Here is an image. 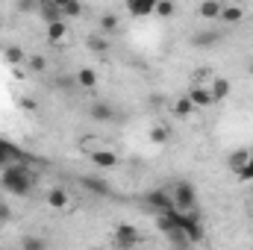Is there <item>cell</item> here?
Masks as SVG:
<instances>
[{
	"mask_svg": "<svg viewBox=\"0 0 253 250\" xmlns=\"http://www.w3.org/2000/svg\"><path fill=\"white\" fill-rule=\"evenodd\" d=\"M100 147H106V141L100 138V135H85V138H80V150L88 156V153H94V150H100Z\"/></svg>",
	"mask_w": 253,
	"mask_h": 250,
	"instance_id": "obj_22",
	"label": "cell"
},
{
	"mask_svg": "<svg viewBox=\"0 0 253 250\" xmlns=\"http://www.w3.org/2000/svg\"><path fill=\"white\" fill-rule=\"evenodd\" d=\"M88 115H91L94 121H103V124H112V121L118 118V112H115V109H112L109 103H94Z\"/></svg>",
	"mask_w": 253,
	"mask_h": 250,
	"instance_id": "obj_12",
	"label": "cell"
},
{
	"mask_svg": "<svg viewBox=\"0 0 253 250\" xmlns=\"http://www.w3.org/2000/svg\"><path fill=\"white\" fill-rule=\"evenodd\" d=\"M65 36H68V27H65V21L47 24V42H50V44H59V42H65Z\"/></svg>",
	"mask_w": 253,
	"mask_h": 250,
	"instance_id": "obj_19",
	"label": "cell"
},
{
	"mask_svg": "<svg viewBox=\"0 0 253 250\" xmlns=\"http://www.w3.org/2000/svg\"><path fill=\"white\" fill-rule=\"evenodd\" d=\"M3 59L9 65H24L27 62V53H24L21 47H6V50H3Z\"/></svg>",
	"mask_w": 253,
	"mask_h": 250,
	"instance_id": "obj_25",
	"label": "cell"
},
{
	"mask_svg": "<svg viewBox=\"0 0 253 250\" xmlns=\"http://www.w3.org/2000/svg\"><path fill=\"white\" fill-rule=\"evenodd\" d=\"M62 15L65 18H80V15H83V3H80V0H71L62 9Z\"/></svg>",
	"mask_w": 253,
	"mask_h": 250,
	"instance_id": "obj_27",
	"label": "cell"
},
{
	"mask_svg": "<svg viewBox=\"0 0 253 250\" xmlns=\"http://www.w3.org/2000/svg\"><path fill=\"white\" fill-rule=\"evenodd\" d=\"M153 15H156V18H174V15H177V3H174V0H159Z\"/></svg>",
	"mask_w": 253,
	"mask_h": 250,
	"instance_id": "obj_23",
	"label": "cell"
},
{
	"mask_svg": "<svg viewBox=\"0 0 253 250\" xmlns=\"http://www.w3.org/2000/svg\"><path fill=\"white\" fill-rule=\"evenodd\" d=\"M218 39H221V33H215V30H203V33H194L191 44H194V47H212V44H218Z\"/></svg>",
	"mask_w": 253,
	"mask_h": 250,
	"instance_id": "obj_16",
	"label": "cell"
},
{
	"mask_svg": "<svg viewBox=\"0 0 253 250\" xmlns=\"http://www.w3.org/2000/svg\"><path fill=\"white\" fill-rule=\"evenodd\" d=\"M36 177L24 168V165H3L0 168V188L12 197H27L33 191Z\"/></svg>",
	"mask_w": 253,
	"mask_h": 250,
	"instance_id": "obj_1",
	"label": "cell"
},
{
	"mask_svg": "<svg viewBox=\"0 0 253 250\" xmlns=\"http://www.w3.org/2000/svg\"><path fill=\"white\" fill-rule=\"evenodd\" d=\"M251 215H253V200H251Z\"/></svg>",
	"mask_w": 253,
	"mask_h": 250,
	"instance_id": "obj_35",
	"label": "cell"
},
{
	"mask_svg": "<svg viewBox=\"0 0 253 250\" xmlns=\"http://www.w3.org/2000/svg\"><path fill=\"white\" fill-rule=\"evenodd\" d=\"M39 3L42 0H18V12H24V15L27 12H39Z\"/></svg>",
	"mask_w": 253,
	"mask_h": 250,
	"instance_id": "obj_28",
	"label": "cell"
},
{
	"mask_svg": "<svg viewBox=\"0 0 253 250\" xmlns=\"http://www.w3.org/2000/svg\"><path fill=\"white\" fill-rule=\"evenodd\" d=\"M115 245H118V248H138V245H144V239H141L138 227L118 224V230H115Z\"/></svg>",
	"mask_w": 253,
	"mask_h": 250,
	"instance_id": "obj_4",
	"label": "cell"
},
{
	"mask_svg": "<svg viewBox=\"0 0 253 250\" xmlns=\"http://www.w3.org/2000/svg\"><path fill=\"white\" fill-rule=\"evenodd\" d=\"M118 27H121V21H118L115 12H103V15H100V30H103V36L118 33Z\"/></svg>",
	"mask_w": 253,
	"mask_h": 250,
	"instance_id": "obj_18",
	"label": "cell"
},
{
	"mask_svg": "<svg viewBox=\"0 0 253 250\" xmlns=\"http://www.w3.org/2000/svg\"><path fill=\"white\" fill-rule=\"evenodd\" d=\"M245 9L242 6H236V3H230V6H221V15H218V21L221 24H242L245 21Z\"/></svg>",
	"mask_w": 253,
	"mask_h": 250,
	"instance_id": "obj_10",
	"label": "cell"
},
{
	"mask_svg": "<svg viewBox=\"0 0 253 250\" xmlns=\"http://www.w3.org/2000/svg\"><path fill=\"white\" fill-rule=\"evenodd\" d=\"M53 3H56V6H59V9H65V6H68V3H71V0H53Z\"/></svg>",
	"mask_w": 253,
	"mask_h": 250,
	"instance_id": "obj_33",
	"label": "cell"
},
{
	"mask_svg": "<svg viewBox=\"0 0 253 250\" xmlns=\"http://www.w3.org/2000/svg\"><path fill=\"white\" fill-rule=\"evenodd\" d=\"M189 100L194 103V109H209V106H215V97H212V91H209V85L206 83H194V85H189Z\"/></svg>",
	"mask_w": 253,
	"mask_h": 250,
	"instance_id": "obj_3",
	"label": "cell"
},
{
	"mask_svg": "<svg viewBox=\"0 0 253 250\" xmlns=\"http://www.w3.org/2000/svg\"><path fill=\"white\" fill-rule=\"evenodd\" d=\"M248 71H251V77H253V62H251V65H248Z\"/></svg>",
	"mask_w": 253,
	"mask_h": 250,
	"instance_id": "obj_34",
	"label": "cell"
},
{
	"mask_svg": "<svg viewBox=\"0 0 253 250\" xmlns=\"http://www.w3.org/2000/svg\"><path fill=\"white\" fill-rule=\"evenodd\" d=\"M27 68H30V71H36V74H44V71H47V59H44V56H42V53H33V56H27Z\"/></svg>",
	"mask_w": 253,
	"mask_h": 250,
	"instance_id": "obj_26",
	"label": "cell"
},
{
	"mask_svg": "<svg viewBox=\"0 0 253 250\" xmlns=\"http://www.w3.org/2000/svg\"><path fill=\"white\" fill-rule=\"evenodd\" d=\"M21 248L39 250V248H44V242H42V239H24V242H21Z\"/></svg>",
	"mask_w": 253,
	"mask_h": 250,
	"instance_id": "obj_31",
	"label": "cell"
},
{
	"mask_svg": "<svg viewBox=\"0 0 253 250\" xmlns=\"http://www.w3.org/2000/svg\"><path fill=\"white\" fill-rule=\"evenodd\" d=\"M85 47H88L91 53L103 56V53H109V39H106V36H88V39H85Z\"/></svg>",
	"mask_w": 253,
	"mask_h": 250,
	"instance_id": "obj_17",
	"label": "cell"
},
{
	"mask_svg": "<svg viewBox=\"0 0 253 250\" xmlns=\"http://www.w3.org/2000/svg\"><path fill=\"white\" fill-rule=\"evenodd\" d=\"M88 159L97 165V168H115L121 159H118V153L115 150H109V147H100V150H94V153H88Z\"/></svg>",
	"mask_w": 253,
	"mask_h": 250,
	"instance_id": "obj_7",
	"label": "cell"
},
{
	"mask_svg": "<svg viewBox=\"0 0 253 250\" xmlns=\"http://www.w3.org/2000/svg\"><path fill=\"white\" fill-rule=\"evenodd\" d=\"M236 177H239V180H253V150H251V159H248V165H245V168H242Z\"/></svg>",
	"mask_w": 253,
	"mask_h": 250,
	"instance_id": "obj_29",
	"label": "cell"
},
{
	"mask_svg": "<svg viewBox=\"0 0 253 250\" xmlns=\"http://www.w3.org/2000/svg\"><path fill=\"white\" fill-rule=\"evenodd\" d=\"M12 153H15V150H12V147H6V144L0 141V168H3V165H9V159H12Z\"/></svg>",
	"mask_w": 253,
	"mask_h": 250,
	"instance_id": "obj_30",
	"label": "cell"
},
{
	"mask_svg": "<svg viewBox=\"0 0 253 250\" xmlns=\"http://www.w3.org/2000/svg\"><path fill=\"white\" fill-rule=\"evenodd\" d=\"M6 221H9V206L0 200V224H6Z\"/></svg>",
	"mask_w": 253,
	"mask_h": 250,
	"instance_id": "obj_32",
	"label": "cell"
},
{
	"mask_svg": "<svg viewBox=\"0 0 253 250\" xmlns=\"http://www.w3.org/2000/svg\"><path fill=\"white\" fill-rule=\"evenodd\" d=\"M47 203H50L53 209H59V212L71 209V197H68V191H65V188H50V194H47Z\"/></svg>",
	"mask_w": 253,
	"mask_h": 250,
	"instance_id": "obj_14",
	"label": "cell"
},
{
	"mask_svg": "<svg viewBox=\"0 0 253 250\" xmlns=\"http://www.w3.org/2000/svg\"><path fill=\"white\" fill-rule=\"evenodd\" d=\"M168 194H171V203H174L177 212H197V191H194L191 183L177 180L174 186L168 188Z\"/></svg>",
	"mask_w": 253,
	"mask_h": 250,
	"instance_id": "obj_2",
	"label": "cell"
},
{
	"mask_svg": "<svg viewBox=\"0 0 253 250\" xmlns=\"http://www.w3.org/2000/svg\"><path fill=\"white\" fill-rule=\"evenodd\" d=\"M221 0H203L200 6H197V18H203V21H218V15H221Z\"/></svg>",
	"mask_w": 253,
	"mask_h": 250,
	"instance_id": "obj_11",
	"label": "cell"
},
{
	"mask_svg": "<svg viewBox=\"0 0 253 250\" xmlns=\"http://www.w3.org/2000/svg\"><path fill=\"white\" fill-rule=\"evenodd\" d=\"M171 112H174V118H191V115H194V103L189 100V94L177 97L174 106H171Z\"/></svg>",
	"mask_w": 253,
	"mask_h": 250,
	"instance_id": "obj_15",
	"label": "cell"
},
{
	"mask_svg": "<svg viewBox=\"0 0 253 250\" xmlns=\"http://www.w3.org/2000/svg\"><path fill=\"white\" fill-rule=\"evenodd\" d=\"M248 159H251V150H248V147H239V150H233V153H230V159H227V168H230L233 174H239V171L248 165Z\"/></svg>",
	"mask_w": 253,
	"mask_h": 250,
	"instance_id": "obj_13",
	"label": "cell"
},
{
	"mask_svg": "<svg viewBox=\"0 0 253 250\" xmlns=\"http://www.w3.org/2000/svg\"><path fill=\"white\" fill-rule=\"evenodd\" d=\"M209 91H212L215 103H221V100H227V97H230L233 85H230V80H227V77H212V80H209Z\"/></svg>",
	"mask_w": 253,
	"mask_h": 250,
	"instance_id": "obj_8",
	"label": "cell"
},
{
	"mask_svg": "<svg viewBox=\"0 0 253 250\" xmlns=\"http://www.w3.org/2000/svg\"><path fill=\"white\" fill-rule=\"evenodd\" d=\"M156 3L159 0H126V12L132 18H150L156 12Z\"/></svg>",
	"mask_w": 253,
	"mask_h": 250,
	"instance_id": "obj_6",
	"label": "cell"
},
{
	"mask_svg": "<svg viewBox=\"0 0 253 250\" xmlns=\"http://www.w3.org/2000/svg\"><path fill=\"white\" fill-rule=\"evenodd\" d=\"M39 15H42V21H44V24H56V21H65L62 9H59L53 0H42V3H39Z\"/></svg>",
	"mask_w": 253,
	"mask_h": 250,
	"instance_id": "obj_9",
	"label": "cell"
},
{
	"mask_svg": "<svg viewBox=\"0 0 253 250\" xmlns=\"http://www.w3.org/2000/svg\"><path fill=\"white\" fill-rule=\"evenodd\" d=\"M144 203H147V209H153L156 215H162V212H171V209H174V203H171V194H168V188H165V191H147Z\"/></svg>",
	"mask_w": 253,
	"mask_h": 250,
	"instance_id": "obj_5",
	"label": "cell"
},
{
	"mask_svg": "<svg viewBox=\"0 0 253 250\" xmlns=\"http://www.w3.org/2000/svg\"><path fill=\"white\" fill-rule=\"evenodd\" d=\"M80 183H83V188H88V191H94V194H109V191H112L100 177H80Z\"/></svg>",
	"mask_w": 253,
	"mask_h": 250,
	"instance_id": "obj_20",
	"label": "cell"
},
{
	"mask_svg": "<svg viewBox=\"0 0 253 250\" xmlns=\"http://www.w3.org/2000/svg\"><path fill=\"white\" fill-rule=\"evenodd\" d=\"M168 138H171V129H168L165 124L150 126V141H153V144H165Z\"/></svg>",
	"mask_w": 253,
	"mask_h": 250,
	"instance_id": "obj_24",
	"label": "cell"
},
{
	"mask_svg": "<svg viewBox=\"0 0 253 250\" xmlns=\"http://www.w3.org/2000/svg\"><path fill=\"white\" fill-rule=\"evenodd\" d=\"M77 85H83V88H94V85H97V71H91V68H80V71H77Z\"/></svg>",
	"mask_w": 253,
	"mask_h": 250,
	"instance_id": "obj_21",
	"label": "cell"
}]
</instances>
